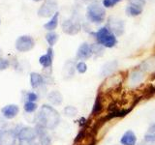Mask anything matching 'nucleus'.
<instances>
[{
    "mask_svg": "<svg viewBox=\"0 0 155 145\" xmlns=\"http://www.w3.org/2000/svg\"><path fill=\"white\" fill-rule=\"evenodd\" d=\"M38 125L47 130L55 129L60 122V115L58 111L51 105H44L37 116Z\"/></svg>",
    "mask_w": 155,
    "mask_h": 145,
    "instance_id": "f257e3e1",
    "label": "nucleus"
},
{
    "mask_svg": "<svg viewBox=\"0 0 155 145\" xmlns=\"http://www.w3.org/2000/svg\"><path fill=\"white\" fill-rule=\"evenodd\" d=\"M95 38L97 40V43L99 45L103 46L104 47H114L116 44L117 40L114 34L111 32L108 26L100 28L98 31L95 33Z\"/></svg>",
    "mask_w": 155,
    "mask_h": 145,
    "instance_id": "f03ea898",
    "label": "nucleus"
},
{
    "mask_svg": "<svg viewBox=\"0 0 155 145\" xmlns=\"http://www.w3.org/2000/svg\"><path fill=\"white\" fill-rule=\"evenodd\" d=\"M86 17L91 22L93 23H101L105 21L106 11L103 6L98 3H92L87 7Z\"/></svg>",
    "mask_w": 155,
    "mask_h": 145,
    "instance_id": "7ed1b4c3",
    "label": "nucleus"
},
{
    "mask_svg": "<svg viewBox=\"0 0 155 145\" xmlns=\"http://www.w3.org/2000/svg\"><path fill=\"white\" fill-rule=\"evenodd\" d=\"M57 2L55 0H46L38 10V16L42 18L53 17L57 13Z\"/></svg>",
    "mask_w": 155,
    "mask_h": 145,
    "instance_id": "20e7f679",
    "label": "nucleus"
},
{
    "mask_svg": "<svg viewBox=\"0 0 155 145\" xmlns=\"http://www.w3.org/2000/svg\"><path fill=\"white\" fill-rule=\"evenodd\" d=\"M35 46V41L30 36L24 35L18 38L16 41V48L21 52H26L31 50Z\"/></svg>",
    "mask_w": 155,
    "mask_h": 145,
    "instance_id": "39448f33",
    "label": "nucleus"
},
{
    "mask_svg": "<svg viewBox=\"0 0 155 145\" xmlns=\"http://www.w3.org/2000/svg\"><path fill=\"white\" fill-rule=\"evenodd\" d=\"M38 137L36 129L30 127H23L21 128V130L18 134V138L19 141H35Z\"/></svg>",
    "mask_w": 155,
    "mask_h": 145,
    "instance_id": "423d86ee",
    "label": "nucleus"
},
{
    "mask_svg": "<svg viewBox=\"0 0 155 145\" xmlns=\"http://www.w3.org/2000/svg\"><path fill=\"white\" fill-rule=\"evenodd\" d=\"M62 29L66 34L76 35L81 30V23L79 21H73V19H66L62 22Z\"/></svg>",
    "mask_w": 155,
    "mask_h": 145,
    "instance_id": "0eeeda50",
    "label": "nucleus"
},
{
    "mask_svg": "<svg viewBox=\"0 0 155 145\" xmlns=\"http://www.w3.org/2000/svg\"><path fill=\"white\" fill-rule=\"evenodd\" d=\"M109 29L113 32L114 35L120 36L123 34L124 31V24L123 21H119V19L115 18H109Z\"/></svg>",
    "mask_w": 155,
    "mask_h": 145,
    "instance_id": "6e6552de",
    "label": "nucleus"
},
{
    "mask_svg": "<svg viewBox=\"0 0 155 145\" xmlns=\"http://www.w3.org/2000/svg\"><path fill=\"white\" fill-rule=\"evenodd\" d=\"M17 138L14 130H5L0 134V145H16Z\"/></svg>",
    "mask_w": 155,
    "mask_h": 145,
    "instance_id": "1a4fd4ad",
    "label": "nucleus"
},
{
    "mask_svg": "<svg viewBox=\"0 0 155 145\" xmlns=\"http://www.w3.org/2000/svg\"><path fill=\"white\" fill-rule=\"evenodd\" d=\"M92 54H93V52H92L91 46L87 43H84L82 45H81L79 50H78L77 57L81 60H86L89 59Z\"/></svg>",
    "mask_w": 155,
    "mask_h": 145,
    "instance_id": "9d476101",
    "label": "nucleus"
},
{
    "mask_svg": "<svg viewBox=\"0 0 155 145\" xmlns=\"http://www.w3.org/2000/svg\"><path fill=\"white\" fill-rule=\"evenodd\" d=\"M18 111H19V108L17 105H9L4 106L1 110V112L5 118L13 119L18 115Z\"/></svg>",
    "mask_w": 155,
    "mask_h": 145,
    "instance_id": "9b49d317",
    "label": "nucleus"
},
{
    "mask_svg": "<svg viewBox=\"0 0 155 145\" xmlns=\"http://www.w3.org/2000/svg\"><path fill=\"white\" fill-rule=\"evenodd\" d=\"M117 66H118V63L116 60L110 61L108 63H106V64L102 67L101 72H100V76H110L116 70Z\"/></svg>",
    "mask_w": 155,
    "mask_h": 145,
    "instance_id": "f8f14e48",
    "label": "nucleus"
},
{
    "mask_svg": "<svg viewBox=\"0 0 155 145\" xmlns=\"http://www.w3.org/2000/svg\"><path fill=\"white\" fill-rule=\"evenodd\" d=\"M120 143L122 145H136V143H137L136 134L131 130H126L120 139Z\"/></svg>",
    "mask_w": 155,
    "mask_h": 145,
    "instance_id": "ddd939ff",
    "label": "nucleus"
},
{
    "mask_svg": "<svg viewBox=\"0 0 155 145\" xmlns=\"http://www.w3.org/2000/svg\"><path fill=\"white\" fill-rule=\"evenodd\" d=\"M52 59H53V50L51 47H48L47 53L40 57L39 62H40V64L44 68H51L52 65Z\"/></svg>",
    "mask_w": 155,
    "mask_h": 145,
    "instance_id": "4468645a",
    "label": "nucleus"
},
{
    "mask_svg": "<svg viewBox=\"0 0 155 145\" xmlns=\"http://www.w3.org/2000/svg\"><path fill=\"white\" fill-rule=\"evenodd\" d=\"M143 72L140 70H136L133 71L131 74L129 75V84L131 86H137L140 84L142 80L143 79Z\"/></svg>",
    "mask_w": 155,
    "mask_h": 145,
    "instance_id": "2eb2a0df",
    "label": "nucleus"
},
{
    "mask_svg": "<svg viewBox=\"0 0 155 145\" xmlns=\"http://www.w3.org/2000/svg\"><path fill=\"white\" fill-rule=\"evenodd\" d=\"M140 71L145 72H155V56L144 60L140 64Z\"/></svg>",
    "mask_w": 155,
    "mask_h": 145,
    "instance_id": "dca6fc26",
    "label": "nucleus"
},
{
    "mask_svg": "<svg viewBox=\"0 0 155 145\" xmlns=\"http://www.w3.org/2000/svg\"><path fill=\"white\" fill-rule=\"evenodd\" d=\"M48 100L53 105H59L62 104L63 97L59 91H51L48 95Z\"/></svg>",
    "mask_w": 155,
    "mask_h": 145,
    "instance_id": "f3484780",
    "label": "nucleus"
},
{
    "mask_svg": "<svg viewBox=\"0 0 155 145\" xmlns=\"http://www.w3.org/2000/svg\"><path fill=\"white\" fill-rule=\"evenodd\" d=\"M44 82H45L44 77L40 74H38V72H31L30 74V84L32 88H38L44 84Z\"/></svg>",
    "mask_w": 155,
    "mask_h": 145,
    "instance_id": "a211bd4d",
    "label": "nucleus"
},
{
    "mask_svg": "<svg viewBox=\"0 0 155 145\" xmlns=\"http://www.w3.org/2000/svg\"><path fill=\"white\" fill-rule=\"evenodd\" d=\"M75 70H76V66L74 65V62L68 61L64 66V70H63V74H64L65 79H70V77L74 76Z\"/></svg>",
    "mask_w": 155,
    "mask_h": 145,
    "instance_id": "6ab92c4d",
    "label": "nucleus"
},
{
    "mask_svg": "<svg viewBox=\"0 0 155 145\" xmlns=\"http://www.w3.org/2000/svg\"><path fill=\"white\" fill-rule=\"evenodd\" d=\"M58 17H59V14L58 12L51 18V19L50 21H48L47 23L44 24V28L47 29L48 31H52L57 27V24H58Z\"/></svg>",
    "mask_w": 155,
    "mask_h": 145,
    "instance_id": "aec40b11",
    "label": "nucleus"
},
{
    "mask_svg": "<svg viewBox=\"0 0 155 145\" xmlns=\"http://www.w3.org/2000/svg\"><path fill=\"white\" fill-rule=\"evenodd\" d=\"M144 141L148 143H154L155 142V124L150 126L147 130V134L144 135Z\"/></svg>",
    "mask_w": 155,
    "mask_h": 145,
    "instance_id": "412c9836",
    "label": "nucleus"
},
{
    "mask_svg": "<svg viewBox=\"0 0 155 145\" xmlns=\"http://www.w3.org/2000/svg\"><path fill=\"white\" fill-rule=\"evenodd\" d=\"M143 12V8L140 7H136L133 5H129V6L126 8V14H128L129 17H138L139 14H140Z\"/></svg>",
    "mask_w": 155,
    "mask_h": 145,
    "instance_id": "4be33fe9",
    "label": "nucleus"
},
{
    "mask_svg": "<svg viewBox=\"0 0 155 145\" xmlns=\"http://www.w3.org/2000/svg\"><path fill=\"white\" fill-rule=\"evenodd\" d=\"M102 109H103V105H102V102L99 98V96L97 97L96 100H95V103H94V105H93V108H92V112L91 114L92 115H97L99 114Z\"/></svg>",
    "mask_w": 155,
    "mask_h": 145,
    "instance_id": "5701e85b",
    "label": "nucleus"
},
{
    "mask_svg": "<svg viewBox=\"0 0 155 145\" xmlns=\"http://www.w3.org/2000/svg\"><path fill=\"white\" fill-rule=\"evenodd\" d=\"M46 40L48 43V45L51 47L54 46L56 42L58 41V34H56L55 32H50L46 35Z\"/></svg>",
    "mask_w": 155,
    "mask_h": 145,
    "instance_id": "b1692460",
    "label": "nucleus"
},
{
    "mask_svg": "<svg viewBox=\"0 0 155 145\" xmlns=\"http://www.w3.org/2000/svg\"><path fill=\"white\" fill-rule=\"evenodd\" d=\"M64 113L68 117H75L78 114V108L73 105H68L64 108Z\"/></svg>",
    "mask_w": 155,
    "mask_h": 145,
    "instance_id": "393cba45",
    "label": "nucleus"
},
{
    "mask_svg": "<svg viewBox=\"0 0 155 145\" xmlns=\"http://www.w3.org/2000/svg\"><path fill=\"white\" fill-rule=\"evenodd\" d=\"M38 108V105L36 103H34V102H26L25 104H24V110L26 111L28 113H31V112H34Z\"/></svg>",
    "mask_w": 155,
    "mask_h": 145,
    "instance_id": "a878e982",
    "label": "nucleus"
},
{
    "mask_svg": "<svg viewBox=\"0 0 155 145\" xmlns=\"http://www.w3.org/2000/svg\"><path fill=\"white\" fill-rule=\"evenodd\" d=\"M91 48H92V52L94 53V54L98 55V56H101L104 54V48H103V46L99 45V44H94V45L91 46Z\"/></svg>",
    "mask_w": 155,
    "mask_h": 145,
    "instance_id": "bb28decb",
    "label": "nucleus"
},
{
    "mask_svg": "<svg viewBox=\"0 0 155 145\" xmlns=\"http://www.w3.org/2000/svg\"><path fill=\"white\" fill-rule=\"evenodd\" d=\"M76 70L80 72V74H84V72L87 71V66L84 62H79L76 65Z\"/></svg>",
    "mask_w": 155,
    "mask_h": 145,
    "instance_id": "cd10ccee",
    "label": "nucleus"
},
{
    "mask_svg": "<svg viewBox=\"0 0 155 145\" xmlns=\"http://www.w3.org/2000/svg\"><path fill=\"white\" fill-rule=\"evenodd\" d=\"M120 1H122V0H103V5L106 8H111Z\"/></svg>",
    "mask_w": 155,
    "mask_h": 145,
    "instance_id": "c85d7f7f",
    "label": "nucleus"
},
{
    "mask_svg": "<svg viewBox=\"0 0 155 145\" xmlns=\"http://www.w3.org/2000/svg\"><path fill=\"white\" fill-rule=\"evenodd\" d=\"M130 5H133V6L136 7H140L143 8V6H144L145 4V0H128Z\"/></svg>",
    "mask_w": 155,
    "mask_h": 145,
    "instance_id": "c756f323",
    "label": "nucleus"
},
{
    "mask_svg": "<svg viewBox=\"0 0 155 145\" xmlns=\"http://www.w3.org/2000/svg\"><path fill=\"white\" fill-rule=\"evenodd\" d=\"M8 67H9V62H8V60H6V59H4V58L0 57V71L6 70Z\"/></svg>",
    "mask_w": 155,
    "mask_h": 145,
    "instance_id": "7c9ffc66",
    "label": "nucleus"
},
{
    "mask_svg": "<svg viewBox=\"0 0 155 145\" xmlns=\"http://www.w3.org/2000/svg\"><path fill=\"white\" fill-rule=\"evenodd\" d=\"M26 99L28 100V102H34V103H35V102L38 100V96H37V94L34 93V92H30V93L27 94Z\"/></svg>",
    "mask_w": 155,
    "mask_h": 145,
    "instance_id": "2f4dec72",
    "label": "nucleus"
},
{
    "mask_svg": "<svg viewBox=\"0 0 155 145\" xmlns=\"http://www.w3.org/2000/svg\"><path fill=\"white\" fill-rule=\"evenodd\" d=\"M5 127H6V122H5L2 118H0V134L3 132V130H4Z\"/></svg>",
    "mask_w": 155,
    "mask_h": 145,
    "instance_id": "473e14b6",
    "label": "nucleus"
},
{
    "mask_svg": "<svg viewBox=\"0 0 155 145\" xmlns=\"http://www.w3.org/2000/svg\"><path fill=\"white\" fill-rule=\"evenodd\" d=\"M144 142H145V141H144ZM151 144H152V143H148V142H145V143H143V144L140 143V145H151Z\"/></svg>",
    "mask_w": 155,
    "mask_h": 145,
    "instance_id": "72a5a7b5",
    "label": "nucleus"
},
{
    "mask_svg": "<svg viewBox=\"0 0 155 145\" xmlns=\"http://www.w3.org/2000/svg\"><path fill=\"white\" fill-rule=\"evenodd\" d=\"M33 1H36V2H39V1H41V0H33Z\"/></svg>",
    "mask_w": 155,
    "mask_h": 145,
    "instance_id": "f704fd0d",
    "label": "nucleus"
}]
</instances>
